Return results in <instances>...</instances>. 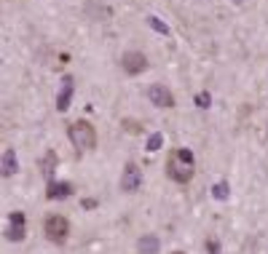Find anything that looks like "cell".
Returning <instances> with one entry per match:
<instances>
[{
	"label": "cell",
	"instance_id": "obj_5",
	"mask_svg": "<svg viewBox=\"0 0 268 254\" xmlns=\"http://www.w3.org/2000/svg\"><path fill=\"white\" fill-rule=\"evenodd\" d=\"M121 67H123V73H129V75H139V73L148 70V56L139 54V51H126L121 56Z\"/></svg>",
	"mask_w": 268,
	"mask_h": 254
},
{
	"label": "cell",
	"instance_id": "obj_10",
	"mask_svg": "<svg viewBox=\"0 0 268 254\" xmlns=\"http://www.w3.org/2000/svg\"><path fill=\"white\" fill-rule=\"evenodd\" d=\"M137 251H139V254H158V251H161V241H158V236H139V241H137Z\"/></svg>",
	"mask_w": 268,
	"mask_h": 254
},
{
	"label": "cell",
	"instance_id": "obj_8",
	"mask_svg": "<svg viewBox=\"0 0 268 254\" xmlns=\"http://www.w3.org/2000/svg\"><path fill=\"white\" fill-rule=\"evenodd\" d=\"M70 102H73V78H65V83H62V91H59V97H56V110L65 112L70 110Z\"/></svg>",
	"mask_w": 268,
	"mask_h": 254
},
{
	"label": "cell",
	"instance_id": "obj_11",
	"mask_svg": "<svg viewBox=\"0 0 268 254\" xmlns=\"http://www.w3.org/2000/svg\"><path fill=\"white\" fill-rule=\"evenodd\" d=\"M16 171H19V164H16V153H14V150H6V153H3V164H0V174H3V177H14L16 174Z\"/></svg>",
	"mask_w": 268,
	"mask_h": 254
},
{
	"label": "cell",
	"instance_id": "obj_7",
	"mask_svg": "<svg viewBox=\"0 0 268 254\" xmlns=\"http://www.w3.org/2000/svg\"><path fill=\"white\" fill-rule=\"evenodd\" d=\"M148 97H150V102H153L158 110H172V107H174V97H172V91H169L167 86H161V83L150 86V88H148Z\"/></svg>",
	"mask_w": 268,
	"mask_h": 254
},
{
	"label": "cell",
	"instance_id": "obj_9",
	"mask_svg": "<svg viewBox=\"0 0 268 254\" xmlns=\"http://www.w3.org/2000/svg\"><path fill=\"white\" fill-rule=\"evenodd\" d=\"M70 193H73V184L70 182H49V188H46V195H49L51 201H62Z\"/></svg>",
	"mask_w": 268,
	"mask_h": 254
},
{
	"label": "cell",
	"instance_id": "obj_14",
	"mask_svg": "<svg viewBox=\"0 0 268 254\" xmlns=\"http://www.w3.org/2000/svg\"><path fill=\"white\" fill-rule=\"evenodd\" d=\"M54 164H56V155L49 153V155H46V160L40 164V169H43V174H46V177H51V174H54Z\"/></svg>",
	"mask_w": 268,
	"mask_h": 254
},
{
	"label": "cell",
	"instance_id": "obj_2",
	"mask_svg": "<svg viewBox=\"0 0 268 254\" xmlns=\"http://www.w3.org/2000/svg\"><path fill=\"white\" fill-rule=\"evenodd\" d=\"M70 142L75 145V150H94L97 147V131L89 121H75L70 126Z\"/></svg>",
	"mask_w": 268,
	"mask_h": 254
},
{
	"label": "cell",
	"instance_id": "obj_13",
	"mask_svg": "<svg viewBox=\"0 0 268 254\" xmlns=\"http://www.w3.org/2000/svg\"><path fill=\"white\" fill-rule=\"evenodd\" d=\"M148 25L153 27L156 32H161V35H169V32H172V30H169V27H167V25H164V21H161L158 16H150V19H148Z\"/></svg>",
	"mask_w": 268,
	"mask_h": 254
},
{
	"label": "cell",
	"instance_id": "obj_18",
	"mask_svg": "<svg viewBox=\"0 0 268 254\" xmlns=\"http://www.w3.org/2000/svg\"><path fill=\"white\" fill-rule=\"evenodd\" d=\"M123 129L132 131V134H137V131H139V123H134V121H123Z\"/></svg>",
	"mask_w": 268,
	"mask_h": 254
},
{
	"label": "cell",
	"instance_id": "obj_4",
	"mask_svg": "<svg viewBox=\"0 0 268 254\" xmlns=\"http://www.w3.org/2000/svg\"><path fill=\"white\" fill-rule=\"evenodd\" d=\"M6 241H11V244H16V241H22L27 236V217L25 212H11L8 214V227H6Z\"/></svg>",
	"mask_w": 268,
	"mask_h": 254
},
{
	"label": "cell",
	"instance_id": "obj_6",
	"mask_svg": "<svg viewBox=\"0 0 268 254\" xmlns=\"http://www.w3.org/2000/svg\"><path fill=\"white\" fill-rule=\"evenodd\" d=\"M142 188V171H139L137 164H126L123 177H121V190L123 193H137Z\"/></svg>",
	"mask_w": 268,
	"mask_h": 254
},
{
	"label": "cell",
	"instance_id": "obj_1",
	"mask_svg": "<svg viewBox=\"0 0 268 254\" xmlns=\"http://www.w3.org/2000/svg\"><path fill=\"white\" fill-rule=\"evenodd\" d=\"M193 171H196V160H193V153L188 147H174L172 155L167 160V174L172 182H191L193 179Z\"/></svg>",
	"mask_w": 268,
	"mask_h": 254
},
{
	"label": "cell",
	"instance_id": "obj_15",
	"mask_svg": "<svg viewBox=\"0 0 268 254\" xmlns=\"http://www.w3.org/2000/svg\"><path fill=\"white\" fill-rule=\"evenodd\" d=\"M161 145H164V136H161L158 131H156V134H150V140H148V150H150V153H156Z\"/></svg>",
	"mask_w": 268,
	"mask_h": 254
},
{
	"label": "cell",
	"instance_id": "obj_19",
	"mask_svg": "<svg viewBox=\"0 0 268 254\" xmlns=\"http://www.w3.org/2000/svg\"><path fill=\"white\" fill-rule=\"evenodd\" d=\"M174 254H182V251H174Z\"/></svg>",
	"mask_w": 268,
	"mask_h": 254
},
{
	"label": "cell",
	"instance_id": "obj_17",
	"mask_svg": "<svg viewBox=\"0 0 268 254\" xmlns=\"http://www.w3.org/2000/svg\"><path fill=\"white\" fill-rule=\"evenodd\" d=\"M207 251H209V254H220V241L209 238V241H207Z\"/></svg>",
	"mask_w": 268,
	"mask_h": 254
},
{
	"label": "cell",
	"instance_id": "obj_16",
	"mask_svg": "<svg viewBox=\"0 0 268 254\" xmlns=\"http://www.w3.org/2000/svg\"><path fill=\"white\" fill-rule=\"evenodd\" d=\"M196 105H199L201 110H207L209 105H212V97H209V94H207V91H201V94H199V97H196Z\"/></svg>",
	"mask_w": 268,
	"mask_h": 254
},
{
	"label": "cell",
	"instance_id": "obj_12",
	"mask_svg": "<svg viewBox=\"0 0 268 254\" xmlns=\"http://www.w3.org/2000/svg\"><path fill=\"white\" fill-rule=\"evenodd\" d=\"M212 195L217 201H225L228 198V182H217V184H212Z\"/></svg>",
	"mask_w": 268,
	"mask_h": 254
},
{
	"label": "cell",
	"instance_id": "obj_3",
	"mask_svg": "<svg viewBox=\"0 0 268 254\" xmlns=\"http://www.w3.org/2000/svg\"><path fill=\"white\" fill-rule=\"evenodd\" d=\"M46 236H49V241H54V244H65V238L70 233V222L62 217V214H51L49 219H46Z\"/></svg>",
	"mask_w": 268,
	"mask_h": 254
}]
</instances>
